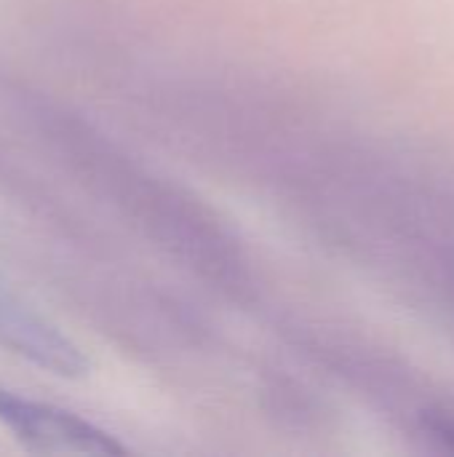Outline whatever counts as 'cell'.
I'll use <instances>...</instances> for the list:
<instances>
[{
  "label": "cell",
  "instance_id": "obj_2",
  "mask_svg": "<svg viewBox=\"0 0 454 457\" xmlns=\"http://www.w3.org/2000/svg\"><path fill=\"white\" fill-rule=\"evenodd\" d=\"M0 345L59 378H83L88 359L56 324L0 281Z\"/></svg>",
  "mask_w": 454,
  "mask_h": 457
},
{
  "label": "cell",
  "instance_id": "obj_1",
  "mask_svg": "<svg viewBox=\"0 0 454 457\" xmlns=\"http://www.w3.org/2000/svg\"><path fill=\"white\" fill-rule=\"evenodd\" d=\"M0 423L35 453L120 457L128 450L107 431L54 404L32 402L0 388Z\"/></svg>",
  "mask_w": 454,
  "mask_h": 457
}]
</instances>
